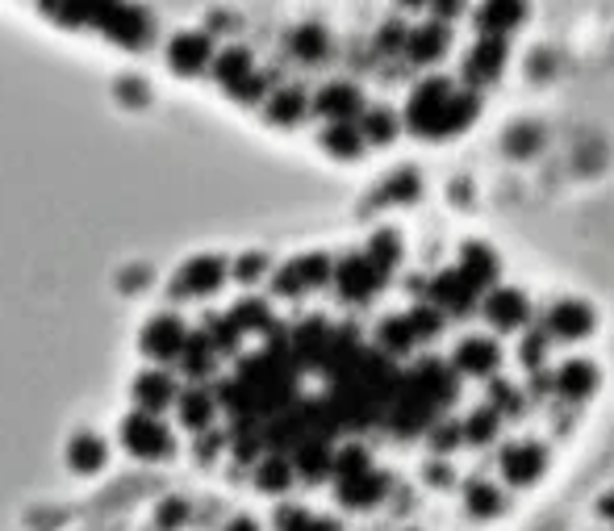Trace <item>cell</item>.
Here are the masks:
<instances>
[{"instance_id": "obj_21", "label": "cell", "mask_w": 614, "mask_h": 531, "mask_svg": "<svg viewBox=\"0 0 614 531\" xmlns=\"http://www.w3.org/2000/svg\"><path fill=\"white\" fill-rule=\"evenodd\" d=\"M360 130L372 138V143H389V138L397 134V118H393L389 109H372L368 118H364V126H360Z\"/></svg>"}, {"instance_id": "obj_13", "label": "cell", "mask_w": 614, "mask_h": 531, "mask_svg": "<svg viewBox=\"0 0 614 531\" xmlns=\"http://www.w3.org/2000/svg\"><path fill=\"white\" fill-rule=\"evenodd\" d=\"M385 490H389V481H385L381 473H360V477L343 481L339 498H343V506H356V511H368V506H376V502L385 498Z\"/></svg>"}, {"instance_id": "obj_3", "label": "cell", "mask_w": 614, "mask_h": 531, "mask_svg": "<svg viewBox=\"0 0 614 531\" xmlns=\"http://www.w3.org/2000/svg\"><path fill=\"white\" fill-rule=\"evenodd\" d=\"M452 364L464 377H493L502 364V348H498V339H489V335H468L456 343Z\"/></svg>"}, {"instance_id": "obj_25", "label": "cell", "mask_w": 614, "mask_h": 531, "mask_svg": "<svg viewBox=\"0 0 614 531\" xmlns=\"http://www.w3.org/2000/svg\"><path fill=\"white\" fill-rule=\"evenodd\" d=\"M543 352H548V335H527V343H523V348H518V356H523V364L527 368H539L543 364Z\"/></svg>"}, {"instance_id": "obj_1", "label": "cell", "mask_w": 614, "mask_h": 531, "mask_svg": "<svg viewBox=\"0 0 614 531\" xmlns=\"http://www.w3.org/2000/svg\"><path fill=\"white\" fill-rule=\"evenodd\" d=\"M481 113V97L468 88H456L452 80H422L410 92V105H406V122L418 138H452L460 130H468Z\"/></svg>"}, {"instance_id": "obj_17", "label": "cell", "mask_w": 614, "mask_h": 531, "mask_svg": "<svg viewBox=\"0 0 614 531\" xmlns=\"http://www.w3.org/2000/svg\"><path fill=\"white\" fill-rule=\"evenodd\" d=\"M498 423H502V414H498V410H489V406H481L468 423H460V431H464V440H468V444H477V448H481V444H493V440H498Z\"/></svg>"}, {"instance_id": "obj_5", "label": "cell", "mask_w": 614, "mask_h": 531, "mask_svg": "<svg viewBox=\"0 0 614 531\" xmlns=\"http://www.w3.org/2000/svg\"><path fill=\"white\" fill-rule=\"evenodd\" d=\"M543 469H548V448L535 444V440H518L502 452V473L510 486H535V481L543 477Z\"/></svg>"}, {"instance_id": "obj_6", "label": "cell", "mask_w": 614, "mask_h": 531, "mask_svg": "<svg viewBox=\"0 0 614 531\" xmlns=\"http://www.w3.org/2000/svg\"><path fill=\"white\" fill-rule=\"evenodd\" d=\"M556 394L564 398V402H585V398H594L598 394V381H602V373H598V364L594 360H585V356H573V360H564L560 368H556Z\"/></svg>"}, {"instance_id": "obj_23", "label": "cell", "mask_w": 614, "mask_h": 531, "mask_svg": "<svg viewBox=\"0 0 614 531\" xmlns=\"http://www.w3.org/2000/svg\"><path fill=\"white\" fill-rule=\"evenodd\" d=\"M418 193H422V184L414 172H397L393 180H385V197H393V201H414Z\"/></svg>"}, {"instance_id": "obj_27", "label": "cell", "mask_w": 614, "mask_h": 531, "mask_svg": "<svg viewBox=\"0 0 614 531\" xmlns=\"http://www.w3.org/2000/svg\"><path fill=\"white\" fill-rule=\"evenodd\" d=\"M381 46H385V51H393V46H406V30H401V21H389V26L381 30Z\"/></svg>"}, {"instance_id": "obj_15", "label": "cell", "mask_w": 614, "mask_h": 531, "mask_svg": "<svg viewBox=\"0 0 614 531\" xmlns=\"http://www.w3.org/2000/svg\"><path fill=\"white\" fill-rule=\"evenodd\" d=\"M464 506H468V515H477V519H493V515H502V490L498 486H489V481H472L468 494H464Z\"/></svg>"}, {"instance_id": "obj_28", "label": "cell", "mask_w": 614, "mask_h": 531, "mask_svg": "<svg viewBox=\"0 0 614 531\" xmlns=\"http://www.w3.org/2000/svg\"><path fill=\"white\" fill-rule=\"evenodd\" d=\"M598 511H602L606 519H614V490H610V494H606V498L598 502Z\"/></svg>"}, {"instance_id": "obj_10", "label": "cell", "mask_w": 614, "mask_h": 531, "mask_svg": "<svg viewBox=\"0 0 614 531\" xmlns=\"http://www.w3.org/2000/svg\"><path fill=\"white\" fill-rule=\"evenodd\" d=\"M431 293H435V302H439V310H452V314H468L472 306H477V289H472L464 276L456 272V268H447V272H439L435 281H431Z\"/></svg>"}, {"instance_id": "obj_8", "label": "cell", "mask_w": 614, "mask_h": 531, "mask_svg": "<svg viewBox=\"0 0 614 531\" xmlns=\"http://www.w3.org/2000/svg\"><path fill=\"white\" fill-rule=\"evenodd\" d=\"M456 272H460L477 293H481V289H493V281H498V251H493L489 243H464V247H460Z\"/></svg>"}, {"instance_id": "obj_22", "label": "cell", "mask_w": 614, "mask_h": 531, "mask_svg": "<svg viewBox=\"0 0 614 531\" xmlns=\"http://www.w3.org/2000/svg\"><path fill=\"white\" fill-rule=\"evenodd\" d=\"M326 143H330V151H339V155H356L360 151V126H347V122L330 126Z\"/></svg>"}, {"instance_id": "obj_18", "label": "cell", "mask_w": 614, "mask_h": 531, "mask_svg": "<svg viewBox=\"0 0 614 531\" xmlns=\"http://www.w3.org/2000/svg\"><path fill=\"white\" fill-rule=\"evenodd\" d=\"M381 348L385 352H397V356L414 348V331H410L406 318H385L381 322Z\"/></svg>"}, {"instance_id": "obj_24", "label": "cell", "mask_w": 614, "mask_h": 531, "mask_svg": "<svg viewBox=\"0 0 614 531\" xmlns=\"http://www.w3.org/2000/svg\"><path fill=\"white\" fill-rule=\"evenodd\" d=\"M460 440H464L460 423H435V431H431V448L435 452H452Z\"/></svg>"}, {"instance_id": "obj_2", "label": "cell", "mask_w": 614, "mask_h": 531, "mask_svg": "<svg viewBox=\"0 0 614 531\" xmlns=\"http://www.w3.org/2000/svg\"><path fill=\"white\" fill-rule=\"evenodd\" d=\"M594 327H598V310L581 302V297H560V302H552L548 314H543V335L548 339L577 343L585 335H594Z\"/></svg>"}, {"instance_id": "obj_19", "label": "cell", "mask_w": 614, "mask_h": 531, "mask_svg": "<svg viewBox=\"0 0 614 531\" xmlns=\"http://www.w3.org/2000/svg\"><path fill=\"white\" fill-rule=\"evenodd\" d=\"M381 272H389L397 260H401V235L397 230H381V235L372 239V256H368Z\"/></svg>"}, {"instance_id": "obj_14", "label": "cell", "mask_w": 614, "mask_h": 531, "mask_svg": "<svg viewBox=\"0 0 614 531\" xmlns=\"http://www.w3.org/2000/svg\"><path fill=\"white\" fill-rule=\"evenodd\" d=\"M318 109L330 113V118H339V122L356 118V113H360V88H351V84H330V88H322Z\"/></svg>"}, {"instance_id": "obj_12", "label": "cell", "mask_w": 614, "mask_h": 531, "mask_svg": "<svg viewBox=\"0 0 614 531\" xmlns=\"http://www.w3.org/2000/svg\"><path fill=\"white\" fill-rule=\"evenodd\" d=\"M381 281H385V272L376 268L368 256H351L343 268H339V285H343V293L347 297H372L376 289H381Z\"/></svg>"}, {"instance_id": "obj_4", "label": "cell", "mask_w": 614, "mask_h": 531, "mask_svg": "<svg viewBox=\"0 0 614 531\" xmlns=\"http://www.w3.org/2000/svg\"><path fill=\"white\" fill-rule=\"evenodd\" d=\"M481 314L498 331H523L527 318H531V302H527L523 289H489L485 302H481Z\"/></svg>"}, {"instance_id": "obj_16", "label": "cell", "mask_w": 614, "mask_h": 531, "mask_svg": "<svg viewBox=\"0 0 614 531\" xmlns=\"http://www.w3.org/2000/svg\"><path fill=\"white\" fill-rule=\"evenodd\" d=\"M502 147H506V155H514V159H531V155L543 147V130H539L535 122H514V126L506 130V138H502Z\"/></svg>"}, {"instance_id": "obj_7", "label": "cell", "mask_w": 614, "mask_h": 531, "mask_svg": "<svg viewBox=\"0 0 614 531\" xmlns=\"http://www.w3.org/2000/svg\"><path fill=\"white\" fill-rule=\"evenodd\" d=\"M502 67H506V38H481L464 59V80L472 88H485L502 76Z\"/></svg>"}, {"instance_id": "obj_9", "label": "cell", "mask_w": 614, "mask_h": 531, "mask_svg": "<svg viewBox=\"0 0 614 531\" xmlns=\"http://www.w3.org/2000/svg\"><path fill=\"white\" fill-rule=\"evenodd\" d=\"M447 42H452L447 26H439V21H422V26L406 30V55L414 63H439L447 55Z\"/></svg>"}, {"instance_id": "obj_29", "label": "cell", "mask_w": 614, "mask_h": 531, "mask_svg": "<svg viewBox=\"0 0 614 531\" xmlns=\"http://www.w3.org/2000/svg\"><path fill=\"white\" fill-rule=\"evenodd\" d=\"M410 531H414V527H410Z\"/></svg>"}, {"instance_id": "obj_26", "label": "cell", "mask_w": 614, "mask_h": 531, "mask_svg": "<svg viewBox=\"0 0 614 531\" xmlns=\"http://www.w3.org/2000/svg\"><path fill=\"white\" fill-rule=\"evenodd\" d=\"M489 410H498V414H506V410H518V398H514V389L510 385H493V406Z\"/></svg>"}, {"instance_id": "obj_11", "label": "cell", "mask_w": 614, "mask_h": 531, "mask_svg": "<svg viewBox=\"0 0 614 531\" xmlns=\"http://www.w3.org/2000/svg\"><path fill=\"white\" fill-rule=\"evenodd\" d=\"M527 21V5H514V0H493V5L477 9V30L481 38H506L510 30H518Z\"/></svg>"}, {"instance_id": "obj_20", "label": "cell", "mask_w": 614, "mask_h": 531, "mask_svg": "<svg viewBox=\"0 0 614 531\" xmlns=\"http://www.w3.org/2000/svg\"><path fill=\"white\" fill-rule=\"evenodd\" d=\"M406 322H410L414 339H435V335L443 331V314H439L435 306H418V310H410Z\"/></svg>"}]
</instances>
